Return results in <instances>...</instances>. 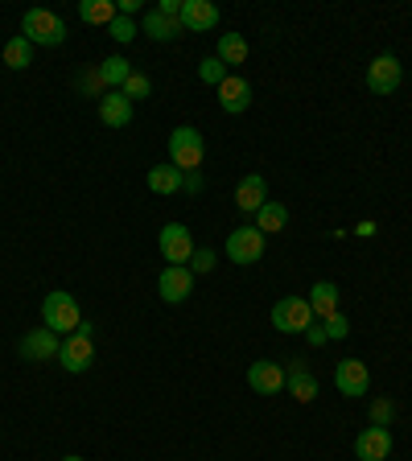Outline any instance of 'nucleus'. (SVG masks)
<instances>
[{
    "instance_id": "obj_1",
    "label": "nucleus",
    "mask_w": 412,
    "mask_h": 461,
    "mask_svg": "<svg viewBox=\"0 0 412 461\" xmlns=\"http://www.w3.org/2000/svg\"><path fill=\"white\" fill-rule=\"evenodd\" d=\"M206 161V140L198 128H190V124H182V128L169 132V165L182 173H194L202 169Z\"/></svg>"
},
{
    "instance_id": "obj_2",
    "label": "nucleus",
    "mask_w": 412,
    "mask_h": 461,
    "mask_svg": "<svg viewBox=\"0 0 412 461\" xmlns=\"http://www.w3.org/2000/svg\"><path fill=\"white\" fill-rule=\"evenodd\" d=\"M21 37H29L33 45L54 50V45L66 42V21L58 17V12H50V9H29L21 17Z\"/></svg>"
},
{
    "instance_id": "obj_3",
    "label": "nucleus",
    "mask_w": 412,
    "mask_h": 461,
    "mask_svg": "<svg viewBox=\"0 0 412 461\" xmlns=\"http://www.w3.org/2000/svg\"><path fill=\"white\" fill-rule=\"evenodd\" d=\"M78 322H83V313H78V300L70 297L66 289H54L50 297L42 300V325L54 333H75Z\"/></svg>"
},
{
    "instance_id": "obj_4",
    "label": "nucleus",
    "mask_w": 412,
    "mask_h": 461,
    "mask_svg": "<svg viewBox=\"0 0 412 461\" xmlns=\"http://www.w3.org/2000/svg\"><path fill=\"white\" fill-rule=\"evenodd\" d=\"M314 309H309V300L305 297H281L276 305H272V325L281 333H305L309 325H314Z\"/></svg>"
},
{
    "instance_id": "obj_5",
    "label": "nucleus",
    "mask_w": 412,
    "mask_h": 461,
    "mask_svg": "<svg viewBox=\"0 0 412 461\" xmlns=\"http://www.w3.org/2000/svg\"><path fill=\"white\" fill-rule=\"evenodd\" d=\"M404 83V62L396 54H380L367 66V86L375 95H396Z\"/></svg>"
},
{
    "instance_id": "obj_6",
    "label": "nucleus",
    "mask_w": 412,
    "mask_h": 461,
    "mask_svg": "<svg viewBox=\"0 0 412 461\" xmlns=\"http://www.w3.org/2000/svg\"><path fill=\"white\" fill-rule=\"evenodd\" d=\"M157 292H161L165 305H182L194 292V272L185 268V264H165L161 276H157Z\"/></svg>"
},
{
    "instance_id": "obj_7",
    "label": "nucleus",
    "mask_w": 412,
    "mask_h": 461,
    "mask_svg": "<svg viewBox=\"0 0 412 461\" xmlns=\"http://www.w3.org/2000/svg\"><path fill=\"white\" fill-rule=\"evenodd\" d=\"M58 363H62V371H70V375H83V371H91V363H95V342H91L87 333H66L62 350H58Z\"/></svg>"
},
{
    "instance_id": "obj_8",
    "label": "nucleus",
    "mask_w": 412,
    "mask_h": 461,
    "mask_svg": "<svg viewBox=\"0 0 412 461\" xmlns=\"http://www.w3.org/2000/svg\"><path fill=\"white\" fill-rule=\"evenodd\" d=\"M334 387H338V396H367L371 391V371L363 358H342V363L334 366Z\"/></svg>"
},
{
    "instance_id": "obj_9",
    "label": "nucleus",
    "mask_w": 412,
    "mask_h": 461,
    "mask_svg": "<svg viewBox=\"0 0 412 461\" xmlns=\"http://www.w3.org/2000/svg\"><path fill=\"white\" fill-rule=\"evenodd\" d=\"M157 247H161L165 264H190V256H194V239H190V226L165 223L161 235H157Z\"/></svg>"
},
{
    "instance_id": "obj_10",
    "label": "nucleus",
    "mask_w": 412,
    "mask_h": 461,
    "mask_svg": "<svg viewBox=\"0 0 412 461\" xmlns=\"http://www.w3.org/2000/svg\"><path fill=\"white\" fill-rule=\"evenodd\" d=\"M264 239L256 226H239V231H231L227 235V256L231 264H256V259L264 256Z\"/></svg>"
},
{
    "instance_id": "obj_11",
    "label": "nucleus",
    "mask_w": 412,
    "mask_h": 461,
    "mask_svg": "<svg viewBox=\"0 0 412 461\" xmlns=\"http://www.w3.org/2000/svg\"><path fill=\"white\" fill-rule=\"evenodd\" d=\"M17 350H21L25 363H50V358H58V350H62V338H58L54 330H45V325H42V330L25 333Z\"/></svg>"
},
{
    "instance_id": "obj_12",
    "label": "nucleus",
    "mask_w": 412,
    "mask_h": 461,
    "mask_svg": "<svg viewBox=\"0 0 412 461\" xmlns=\"http://www.w3.org/2000/svg\"><path fill=\"white\" fill-rule=\"evenodd\" d=\"M388 453H391V429L367 424V429L355 437V457L358 461H388Z\"/></svg>"
},
{
    "instance_id": "obj_13",
    "label": "nucleus",
    "mask_w": 412,
    "mask_h": 461,
    "mask_svg": "<svg viewBox=\"0 0 412 461\" xmlns=\"http://www.w3.org/2000/svg\"><path fill=\"white\" fill-rule=\"evenodd\" d=\"M182 29L185 33H206L218 25V4H210V0H182Z\"/></svg>"
},
{
    "instance_id": "obj_14",
    "label": "nucleus",
    "mask_w": 412,
    "mask_h": 461,
    "mask_svg": "<svg viewBox=\"0 0 412 461\" xmlns=\"http://www.w3.org/2000/svg\"><path fill=\"white\" fill-rule=\"evenodd\" d=\"M218 108L227 111V116H239V111L251 108V83L239 75H227L218 83Z\"/></svg>"
},
{
    "instance_id": "obj_15",
    "label": "nucleus",
    "mask_w": 412,
    "mask_h": 461,
    "mask_svg": "<svg viewBox=\"0 0 412 461\" xmlns=\"http://www.w3.org/2000/svg\"><path fill=\"white\" fill-rule=\"evenodd\" d=\"M284 387H289V396H293L297 404H314L317 399V379L305 371V358H289V366H284Z\"/></svg>"
},
{
    "instance_id": "obj_16",
    "label": "nucleus",
    "mask_w": 412,
    "mask_h": 461,
    "mask_svg": "<svg viewBox=\"0 0 412 461\" xmlns=\"http://www.w3.org/2000/svg\"><path fill=\"white\" fill-rule=\"evenodd\" d=\"M248 383L260 396H276V391H284V366L272 363V358H260V363L248 366Z\"/></svg>"
},
{
    "instance_id": "obj_17",
    "label": "nucleus",
    "mask_w": 412,
    "mask_h": 461,
    "mask_svg": "<svg viewBox=\"0 0 412 461\" xmlns=\"http://www.w3.org/2000/svg\"><path fill=\"white\" fill-rule=\"evenodd\" d=\"M268 202V182H264L260 173H248V177H239L235 185V206L243 210V215L256 218V210Z\"/></svg>"
},
{
    "instance_id": "obj_18",
    "label": "nucleus",
    "mask_w": 412,
    "mask_h": 461,
    "mask_svg": "<svg viewBox=\"0 0 412 461\" xmlns=\"http://www.w3.org/2000/svg\"><path fill=\"white\" fill-rule=\"evenodd\" d=\"M99 119L108 124V128H128L132 124V99L124 91H108V95L99 99Z\"/></svg>"
},
{
    "instance_id": "obj_19",
    "label": "nucleus",
    "mask_w": 412,
    "mask_h": 461,
    "mask_svg": "<svg viewBox=\"0 0 412 461\" xmlns=\"http://www.w3.org/2000/svg\"><path fill=\"white\" fill-rule=\"evenodd\" d=\"M141 29L149 33L152 42H177V37H182V21H177V17H165V12H157V9H149L141 17Z\"/></svg>"
},
{
    "instance_id": "obj_20",
    "label": "nucleus",
    "mask_w": 412,
    "mask_h": 461,
    "mask_svg": "<svg viewBox=\"0 0 412 461\" xmlns=\"http://www.w3.org/2000/svg\"><path fill=\"white\" fill-rule=\"evenodd\" d=\"M305 300H309V309H314L317 322H325V317H334V313H338V284H330V280H317Z\"/></svg>"
},
{
    "instance_id": "obj_21",
    "label": "nucleus",
    "mask_w": 412,
    "mask_h": 461,
    "mask_svg": "<svg viewBox=\"0 0 412 461\" xmlns=\"http://www.w3.org/2000/svg\"><path fill=\"white\" fill-rule=\"evenodd\" d=\"M251 226H256L260 235H276V231H284V226H289V210H284L281 202H272V198H268V202L256 210V223H251Z\"/></svg>"
},
{
    "instance_id": "obj_22",
    "label": "nucleus",
    "mask_w": 412,
    "mask_h": 461,
    "mask_svg": "<svg viewBox=\"0 0 412 461\" xmlns=\"http://www.w3.org/2000/svg\"><path fill=\"white\" fill-rule=\"evenodd\" d=\"M95 70H99V83L108 86V91H119V86L128 83V75H132V62L124 54H111L108 62H99Z\"/></svg>"
},
{
    "instance_id": "obj_23",
    "label": "nucleus",
    "mask_w": 412,
    "mask_h": 461,
    "mask_svg": "<svg viewBox=\"0 0 412 461\" xmlns=\"http://www.w3.org/2000/svg\"><path fill=\"white\" fill-rule=\"evenodd\" d=\"M182 169H174V165H152L149 169V190L152 193H165V198H174L177 190H182Z\"/></svg>"
},
{
    "instance_id": "obj_24",
    "label": "nucleus",
    "mask_w": 412,
    "mask_h": 461,
    "mask_svg": "<svg viewBox=\"0 0 412 461\" xmlns=\"http://www.w3.org/2000/svg\"><path fill=\"white\" fill-rule=\"evenodd\" d=\"M78 17L87 25H111L119 17V9H116V0H83V4H78Z\"/></svg>"
},
{
    "instance_id": "obj_25",
    "label": "nucleus",
    "mask_w": 412,
    "mask_h": 461,
    "mask_svg": "<svg viewBox=\"0 0 412 461\" xmlns=\"http://www.w3.org/2000/svg\"><path fill=\"white\" fill-rule=\"evenodd\" d=\"M218 62L227 66H243L248 62V42H243V37H239V33H223V37H218Z\"/></svg>"
},
{
    "instance_id": "obj_26",
    "label": "nucleus",
    "mask_w": 412,
    "mask_h": 461,
    "mask_svg": "<svg viewBox=\"0 0 412 461\" xmlns=\"http://www.w3.org/2000/svg\"><path fill=\"white\" fill-rule=\"evenodd\" d=\"M33 50H37V45H33L29 37H21V33L9 37V45H4V66H9V70H25V66H33Z\"/></svg>"
},
{
    "instance_id": "obj_27",
    "label": "nucleus",
    "mask_w": 412,
    "mask_h": 461,
    "mask_svg": "<svg viewBox=\"0 0 412 461\" xmlns=\"http://www.w3.org/2000/svg\"><path fill=\"white\" fill-rule=\"evenodd\" d=\"M227 75H231V70H227L223 62H218V54H215V58H202V62H198V78H202L206 86H218Z\"/></svg>"
},
{
    "instance_id": "obj_28",
    "label": "nucleus",
    "mask_w": 412,
    "mask_h": 461,
    "mask_svg": "<svg viewBox=\"0 0 412 461\" xmlns=\"http://www.w3.org/2000/svg\"><path fill=\"white\" fill-rule=\"evenodd\" d=\"M119 91H124V95H128V99H132V103H136V99H149L152 83H149V78H144V75H141V70H132V75H128V83L119 86Z\"/></svg>"
},
{
    "instance_id": "obj_29",
    "label": "nucleus",
    "mask_w": 412,
    "mask_h": 461,
    "mask_svg": "<svg viewBox=\"0 0 412 461\" xmlns=\"http://www.w3.org/2000/svg\"><path fill=\"white\" fill-rule=\"evenodd\" d=\"M391 416H396V404H391V399H371V424H375V429H391Z\"/></svg>"
},
{
    "instance_id": "obj_30",
    "label": "nucleus",
    "mask_w": 412,
    "mask_h": 461,
    "mask_svg": "<svg viewBox=\"0 0 412 461\" xmlns=\"http://www.w3.org/2000/svg\"><path fill=\"white\" fill-rule=\"evenodd\" d=\"M185 268L194 272V276H206V272L215 268V251H210V247H194V256H190Z\"/></svg>"
},
{
    "instance_id": "obj_31",
    "label": "nucleus",
    "mask_w": 412,
    "mask_h": 461,
    "mask_svg": "<svg viewBox=\"0 0 412 461\" xmlns=\"http://www.w3.org/2000/svg\"><path fill=\"white\" fill-rule=\"evenodd\" d=\"M108 33H111V37H116L119 45H128L132 37H136V21H132V17H116V21L108 25Z\"/></svg>"
},
{
    "instance_id": "obj_32",
    "label": "nucleus",
    "mask_w": 412,
    "mask_h": 461,
    "mask_svg": "<svg viewBox=\"0 0 412 461\" xmlns=\"http://www.w3.org/2000/svg\"><path fill=\"white\" fill-rule=\"evenodd\" d=\"M78 91H87V95H95V99H103V95H108V86L99 83V70H95V66L78 75Z\"/></svg>"
},
{
    "instance_id": "obj_33",
    "label": "nucleus",
    "mask_w": 412,
    "mask_h": 461,
    "mask_svg": "<svg viewBox=\"0 0 412 461\" xmlns=\"http://www.w3.org/2000/svg\"><path fill=\"white\" fill-rule=\"evenodd\" d=\"M322 325H325V338H330V342H342V338L350 333V322L342 317V313H334V317H325Z\"/></svg>"
},
{
    "instance_id": "obj_34",
    "label": "nucleus",
    "mask_w": 412,
    "mask_h": 461,
    "mask_svg": "<svg viewBox=\"0 0 412 461\" xmlns=\"http://www.w3.org/2000/svg\"><path fill=\"white\" fill-rule=\"evenodd\" d=\"M305 342H309V346H325V342H330V338H325V325L322 322L309 325V330H305Z\"/></svg>"
},
{
    "instance_id": "obj_35",
    "label": "nucleus",
    "mask_w": 412,
    "mask_h": 461,
    "mask_svg": "<svg viewBox=\"0 0 412 461\" xmlns=\"http://www.w3.org/2000/svg\"><path fill=\"white\" fill-rule=\"evenodd\" d=\"M182 190H185V193H202V169L185 173V177H182Z\"/></svg>"
},
{
    "instance_id": "obj_36",
    "label": "nucleus",
    "mask_w": 412,
    "mask_h": 461,
    "mask_svg": "<svg viewBox=\"0 0 412 461\" xmlns=\"http://www.w3.org/2000/svg\"><path fill=\"white\" fill-rule=\"evenodd\" d=\"M157 12H165V17H182V0H161Z\"/></svg>"
},
{
    "instance_id": "obj_37",
    "label": "nucleus",
    "mask_w": 412,
    "mask_h": 461,
    "mask_svg": "<svg viewBox=\"0 0 412 461\" xmlns=\"http://www.w3.org/2000/svg\"><path fill=\"white\" fill-rule=\"evenodd\" d=\"M116 9H119V17H132V12L141 9V0H119Z\"/></svg>"
},
{
    "instance_id": "obj_38",
    "label": "nucleus",
    "mask_w": 412,
    "mask_h": 461,
    "mask_svg": "<svg viewBox=\"0 0 412 461\" xmlns=\"http://www.w3.org/2000/svg\"><path fill=\"white\" fill-rule=\"evenodd\" d=\"M375 231H380V226H375V223H358V226H355V235H363V239H371V235H375Z\"/></svg>"
},
{
    "instance_id": "obj_39",
    "label": "nucleus",
    "mask_w": 412,
    "mask_h": 461,
    "mask_svg": "<svg viewBox=\"0 0 412 461\" xmlns=\"http://www.w3.org/2000/svg\"><path fill=\"white\" fill-rule=\"evenodd\" d=\"M62 461H83V457H78V453H70V457H62Z\"/></svg>"
}]
</instances>
